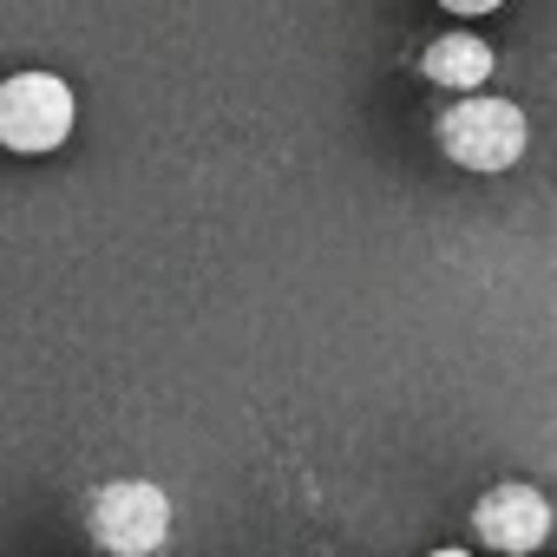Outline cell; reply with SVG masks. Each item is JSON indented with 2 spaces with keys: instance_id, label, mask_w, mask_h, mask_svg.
Returning <instances> with one entry per match:
<instances>
[{
  "instance_id": "5b68a950",
  "label": "cell",
  "mask_w": 557,
  "mask_h": 557,
  "mask_svg": "<svg viewBox=\"0 0 557 557\" xmlns=\"http://www.w3.org/2000/svg\"><path fill=\"white\" fill-rule=\"evenodd\" d=\"M426 79L433 86H453V92H472L492 79V47L479 34H446L426 47Z\"/></svg>"
},
{
  "instance_id": "277c9868",
  "label": "cell",
  "mask_w": 557,
  "mask_h": 557,
  "mask_svg": "<svg viewBox=\"0 0 557 557\" xmlns=\"http://www.w3.org/2000/svg\"><path fill=\"white\" fill-rule=\"evenodd\" d=\"M472 524H479V544L518 557V550H537V544L550 537V505H544L537 485H498V492L479 498Z\"/></svg>"
},
{
  "instance_id": "8992f818",
  "label": "cell",
  "mask_w": 557,
  "mask_h": 557,
  "mask_svg": "<svg viewBox=\"0 0 557 557\" xmlns=\"http://www.w3.org/2000/svg\"><path fill=\"white\" fill-rule=\"evenodd\" d=\"M440 8H453V14H492V8H505V0H440Z\"/></svg>"
},
{
  "instance_id": "7a4b0ae2",
  "label": "cell",
  "mask_w": 557,
  "mask_h": 557,
  "mask_svg": "<svg viewBox=\"0 0 557 557\" xmlns=\"http://www.w3.org/2000/svg\"><path fill=\"white\" fill-rule=\"evenodd\" d=\"M66 132H73V92H66V79H53V73H14L8 86H0V145H8V151L40 158V151L66 145Z\"/></svg>"
},
{
  "instance_id": "3957f363",
  "label": "cell",
  "mask_w": 557,
  "mask_h": 557,
  "mask_svg": "<svg viewBox=\"0 0 557 557\" xmlns=\"http://www.w3.org/2000/svg\"><path fill=\"white\" fill-rule=\"evenodd\" d=\"M171 531V498L145 479H112L92 498V537L106 550H158Z\"/></svg>"
},
{
  "instance_id": "6da1fadb",
  "label": "cell",
  "mask_w": 557,
  "mask_h": 557,
  "mask_svg": "<svg viewBox=\"0 0 557 557\" xmlns=\"http://www.w3.org/2000/svg\"><path fill=\"white\" fill-rule=\"evenodd\" d=\"M440 145L466 171H511L524 158V112L511 99H459L440 119Z\"/></svg>"
}]
</instances>
